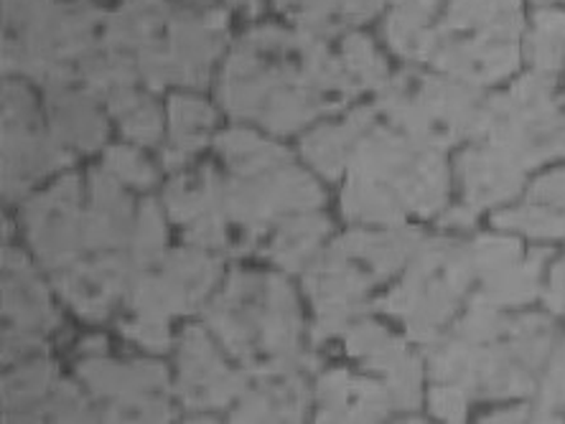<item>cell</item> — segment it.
I'll list each match as a JSON object with an SVG mask.
<instances>
[{
  "mask_svg": "<svg viewBox=\"0 0 565 424\" xmlns=\"http://www.w3.org/2000/svg\"><path fill=\"white\" fill-rule=\"evenodd\" d=\"M232 3H245V6H250V11H255L257 0H232Z\"/></svg>",
  "mask_w": 565,
  "mask_h": 424,
  "instance_id": "cell-38",
  "label": "cell"
},
{
  "mask_svg": "<svg viewBox=\"0 0 565 424\" xmlns=\"http://www.w3.org/2000/svg\"><path fill=\"white\" fill-rule=\"evenodd\" d=\"M461 181L463 196H467L469 209L479 206H492L507 202L518 194L522 183H525V171L504 161L502 155L489 151L487 145L469 148L461 155Z\"/></svg>",
  "mask_w": 565,
  "mask_h": 424,
  "instance_id": "cell-21",
  "label": "cell"
},
{
  "mask_svg": "<svg viewBox=\"0 0 565 424\" xmlns=\"http://www.w3.org/2000/svg\"><path fill=\"white\" fill-rule=\"evenodd\" d=\"M377 118L375 107L367 110L349 153L344 214L352 221L401 227L408 211H438L448 186L440 151Z\"/></svg>",
  "mask_w": 565,
  "mask_h": 424,
  "instance_id": "cell-2",
  "label": "cell"
},
{
  "mask_svg": "<svg viewBox=\"0 0 565 424\" xmlns=\"http://www.w3.org/2000/svg\"><path fill=\"white\" fill-rule=\"evenodd\" d=\"M418 242V231L395 229L385 235L354 231L316 257L306 287L321 318V336L342 330L347 320L362 307V297L390 278L408 260Z\"/></svg>",
  "mask_w": 565,
  "mask_h": 424,
  "instance_id": "cell-6",
  "label": "cell"
},
{
  "mask_svg": "<svg viewBox=\"0 0 565 424\" xmlns=\"http://www.w3.org/2000/svg\"><path fill=\"white\" fill-rule=\"evenodd\" d=\"M49 110L56 135L66 143L93 151L105 140V122L87 91L70 89V85L49 87Z\"/></svg>",
  "mask_w": 565,
  "mask_h": 424,
  "instance_id": "cell-23",
  "label": "cell"
},
{
  "mask_svg": "<svg viewBox=\"0 0 565 424\" xmlns=\"http://www.w3.org/2000/svg\"><path fill=\"white\" fill-rule=\"evenodd\" d=\"M255 381L247 384L239 394V412L235 420L257 422V420H301L309 392L298 369H276V371H253Z\"/></svg>",
  "mask_w": 565,
  "mask_h": 424,
  "instance_id": "cell-18",
  "label": "cell"
},
{
  "mask_svg": "<svg viewBox=\"0 0 565 424\" xmlns=\"http://www.w3.org/2000/svg\"><path fill=\"white\" fill-rule=\"evenodd\" d=\"M375 110L387 124L440 151L477 135L484 105L469 87L405 72L382 87Z\"/></svg>",
  "mask_w": 565,
  "mask_h": 424,
  "instance_id": "cell-9",
  "label": "cell"
},
{
  "mask_svg": "<svg viewBox=\"0 0 565 424\" xmlns=\"http://www.w3.org/2000/svg\"><path fill=\"white\" fill-rule=\"evenodd\" d=\"M518 0H451L438 29H430L428 62L461 85H489L520 62Z\"/></svg>",
  "mask_w": 565,
  "mask_h": 424,
  "instance_id": "cell-5",
  "label": "cell"
},
{
  "mask_svg": "<svg viewBox=\"0 0 565 424\" xmlns=\"http://www.w3.org/2000/svg\"><path fill=\"white\" fill-rule=\"evenodd\" d=\"M93 209L82 219L87 249H118L130 235V202L110 171L93 173Z\"/></svg>",
  "mask_w": 565,
  "mask_h": 424,
  "instance_id": "cell-22",
  "label": "cell"
},
{
  "mask_svg": "<svg viewBox=\"0 0 565 424\" xmlns=\"http://www.w3.org/2000/svg\"><path fill=\"white\" fill-rule=\"evenodd\" d=\"M553 338L543 315L500 318L492 307H471L451 336L428 354L440 384L473 396H518L535 384Z\"/></svg>",
  "mask_w": 565,
  "mask_h": 424,
  "instance_id": "cell-3",
  "label": "cell"
},
{
  "mask_svg": "<svg viewBox=\"0 0 565 424\" xmlns=\"http://www.w3.org/2000/svg\"><path fill=\"white\" fill-rule=\"evenodd\" d=\"M227 13L206 11L202 15L181 13L169 23V54L173 79L189 87H204L210 64L222 48Z\"/></svg>",
  "mask_w": 565,
  "mask_h": 424,
  "instance_id": "cell-16",
  "label": "cell"
},
{
  "mask_svg": "<svg viewBox=\"0 0 565 424\" xmlns=\"http://www.w3.org/2000/svg\"><path fill=\"white\" fill-rule=\"evenodd\" d=\"M206 320L250 371L298 369L303 363L296 297L276 274L235 272L206 307Z\"/></svg>",
  "mask_w": 565,
  "mask_h": 424,
  "instance_id": "cell-4",
  "label": "cell"
},
{
  "mask_svg": "<svg viewBox=\"0 0 565 424\" xmlns=\"http://www.w3.org/2000/svg\"><path fill=\"white\" fill-rule=\"evenodd\" d=\"M161 244H163L161 216H158L153 202H146L143 209L138 214V229H136V262L140 268H146V264L158 260Z\"/></svg>",
  "mask_w": 565,
  "mask_h": 424,
  "instance_id": "cell-32",
  "label": "cell"
},
{
  "mask_svg": "<svg viewBox=\"0 0 565 424\" xmlns=\"http://www.w3.org/2000/svg\"><path fill=\"white\" fill-rule=\"evenodd\" d=\"M70 163L60 145L39 130L33 99L23 87H3V191L8 198L21 196L33 181L54 165Z\"/></svg>",
  "mask_w": 565,
  "mask_h": 424,
  "instance_id": "cell-10",
  "label": "cell"
},
{
  "mask_svg": "<svg viewBox=\"0 0 565 424\" xmlns=\"http://www.w3.org/2000/svg\"><path fill=\"white\" fill-rule=\"evenodd\" d=\"M342 59L347 64V69L354 74V79L360 81L362 89L364 87H385L387 81V72H385V62L380 59V54L375 52V46L370 44L367 39L362 36H349L342 46Z\"/></svg>",
  "mask_w": 565,
  "mask_h": 424,
  "instance_id": "cell-30",
  "label": "cell"
},
{
  "mask_svg": "<svg viewBox=\"0 0 565 424\" xmlns=\"http://www.w3.org/2000/svg\"><path fill=\"white\" fill-rule=\"evenodd\" d=\"M500 227L507 229H522L533 237H563L565 235V216L545 209V206L530 204L522 206V209L514 211H504L494 219Z\"/></svg>",
  "mask_w": 565,
  "mask_h": 424,
  "instance_id": "cell-31",
  "label": "cell"
},
{
  "mask_svg": "<svg viewBox=\"0 0 565 424\" xmlns=\"http://www.w3.org/2000/svg\"><path fill=\"white\" fill-rule=\"evenodd\" d=\"M321 420L337 422H370L387 414L393 404L387 387L372 384V381L354 379L347 371H329L319 381Z\"/></svg>",
  "mask_w": 565,
  "mask_h": 424,
  "instance_id": "cell-20",
  "label": "cell"
},
{
  "mask_svg": "<svg viewBox=\"0 0 565 424\" xmlns=\"http://www.w3.org/2000/svg\"><path fill=\"white\" fill-rule=\"evenodd\" d=\"M214 122V112L194 99L177 97L171 102V124H173V148L181 155L194 153L204 145L210 128Z\"/></svg>",
  "mask_w": 565,
  "mask_h": 424,
  "instance_id": "cell-28",
  "label": "cell"
},
{
  "mask_svg": "<svg viewBox=\"0 0 565 424\" xmlns=\"http://www.w3.org/2000/svg\"><path fill=\"white\" fill-rule=\"evenodd\" d=\"M527 54L537 72H558L565 62V13L543 11L535 15V29L530 33Z\"/></svg>",
  "mask_w": 565,
  "mask_h": 424,
  "instance_id": "cell-26",
  "label": "cell"
},
{
  "mask_svg": "<svg viewBox=\"0 0 565 424\" xmlns=\"http://www.w3.org/2000/svg\"><path fill=\"white\" fill-rule=\"evenodd\" d=\"M3 315L6 330H49L56 326V315L49 305L44 287L33 278V270L19 252H3Z\"/></svg>",
  "mask_w": 565,
  "mask_h": 424,
  "instance_id": "cell-19",
  "label": "cell"
},
{
  "mask_svg": "<svg viewBox=\"0 0 565 424\" xmlns=\"http://www.w3.org/2000/svg\"><path fill=\"white\" fill-rule=\"evenodd\" d=\"M537 412H540L537 414L540 420L565 417V344L561 346L558 356H555L551 371H547Z\"/></svg>",
  "mask_w": 565,
  "mask_h": 424,
  "instance_id": "cell-33",
  "label": "cell"
},
{
  "mask_svg": "<svg viewBox=\"0 0 565 424\" xmlns=\"http://www.w3.org/2000/svg\"><path fill=\"white\" fill-rule=\"evenodd\" d=\"M329 231V224L319 216H298L278 229L276 239L268 247V257L280 268L301 270L309 264L311 257L319 249L323 235Z\"/></svg>",
  "mask_w": 565,
  "mask_h": 424,
  "instance_id": "cell-25",
  "label": "cell"
},
{
  "mask_svg": "<svg viewBox=\"0 0 565 424\" xmlns=\"http://www.w3.org/2000/svg\"><path fill=\"white\" fill-rule=\"evenodd\" d=\"M364 120H367V110H356L344 124L321 128L306 138L303 153L323 176L337 178L347 168L349 153H352V145L356 135H360Z\"/></svg>",
  "mask_w": 565,
  "mask_h": 424,
  "instance_id": "cell-24",
  "label": "cell"
},
{
  "mask_svg": "<svg viewBox=\"0 0 565 424\" xmlns=\"http://www.w3.org/2000/svg\"><path fill=\"white\" fill-rule=\"evenodd\" d=\"M481 274L473 244L428 242L405 280L377 305L397 313L415 340H434Z\"/></svg>",
  "mask_w": 565,
  "mask_h": 424,
  "instance_id": "cell-8",
  "label": "cell"
},
{
  "mask_svg": "<svg viewBox=\"0 0 565 424\" xmlns=\"http://www.w3.org/2000/svg\"><path fill=\"white\" fill-rule=\"evenodd\" d=\"M179 366V394L194 410L224 406L232 399H239L245 389V373L230 371L222 363L202 328H189L184 338H181Z\"/></svg>",
  "mask_w": 565,
  "mask_h": 424,
  "instance_id": "cell-14",
  "label": "cell"
},
{
  "mask_svg": "<svg viewBox=\"0 0 565 424\" xmlns=\"http://www.w3.org/2000/svg\"><path fill=\"white\" fill-rule=\"evenodd\" d=\"M82 379L93 387L97 396H105V420H171L166 402V371L156 363L115 366L105 361H87L79 366Z\"/></svg>",
  "mask_w": 565,
  "mask_h": 424,
  "instance_id": "cell-12",
  "label": "cell"
},
{
  "mask_svg": "<svg viewBox=\"0 0 565 424\" xmlns=\"http://www.w3.org/2000/svg\"><path fill=\"white\" fill-rule=\"evenodd\" d=\"M122 330H126V336L136 338L138 344L153 348V351H166V348H169V326H166V323L138 318L136 323H126Z\"/></svg>",
  "mask_w": 565,
  "mask_h": 424,
  "instance_id": "cell-35",
  "label": "cell"
},
{
  "mask_svg": "<svg viewBox=\"0 0 565 424\" xmlns=\"http://www.w3.org/2000/svg\"><path fill=\"white\" fill-rule=\"evenodd\" d=\"M553 77L537 72L484 105L477 138L504 161L527 171L565 155V112L551 99Z\"/></svg>",
  "mask_w": 565,
  "mask_h": 424,
  "instance_id": "cell-7",
  "label": "cell"
},
{
  "mask_svg": "<svg viewBox=\"0 0 565 424\" xmlns=\"http://www.w3.org/2000/svg\"><path fill=\"white\" fill-rule=\"evenodd\" d=\"M110 110L115 118H120L122 130L138 143H153L161 135V118L153 102L143 95H136L130 87L113 91Z\"/></svg>",
  "mask_w": 565,
  "mask_h": 424,
  "instance_id": "cell-27",
  "label": "cell"
},
{
  "mask_svg": "<svg viewBox=\"0 0 565 424\" xmlns=\"http://www.w3.org/2000/svg\"><path fill=\"white\" fill-rule=\"evenodd\" d=\"M54 381V371L49 363H31L26 369L13 373L3 384V406L6 410H23L44 399Z\"/></svg>",
  "mask_w": 565,
  "mask_h": 424,
  "instance_id": "cell-29",
  "label": "cell"
},
{
  "mask_svg": "<svg viewBox=\"0 0 565 424\" xmlns=\"http://www.w3.org/2000/svg\"><path fill=\"white\" fill-rule=\"evenodd\" d=\"M220 278V262L202 252H171L156 274H143L132 287L138 318L166 323L169 315L194 311ZM169 326V323H166Z\"/></svg>",
  "mask_w": 565,
  "mask_h": 424,
  "instance_id": "cell-11",
  "label": "cell"
},
{
  "mask_svg": "<svg viewBox=\"0 0 565 424\" xmlns=\"http://www.w3.org/2000/svg\"><path fill=\"white\" fill-rule=\"evenodd\" d=\"M105 165L115 178L132 186H151L156 181V171L130 148H113L105 157Z\"/></svg>",
  "mask_w": 565,
  "mask_h": 424,
  "instance_id": "cell-34",
  "label": "cell"
},
{
  "mask_svg": "<svg viewBox=\"0 0 565 424\" xmlns=\"http://www.w3.org/2000/svg\"><path fill=\"white\" fill-rule=\"evenodd\" d=\"M29 237L41 262L52 270L74 264L79 247H85V229L79 216V181L70 176L49 194L33 198L26 209Z\"/></svg>",
  "mask_w": 565,
  "mask_h": 424,
  "instance_id": "cell-13",
  "label": "cell"
},
{
  "mask_svg": "<svg viewBox=\"0 0 565 424\" xmlns=\"http://www.w3.org/2000/svg\"><path fill=\"white\" fill-rule=\"evenodd\" d=\"M347 348L370 369L385 373V387L397 406L415 410L420 404V366L401 340L375 323H360L347 330Z\"/></svg>",
  "mask_w": 565,
  "mask_h": 424,
  "instance_id": "cell-15",
  "label": "cell"
},
{
  "mask_svg": "<svg viewBox=\"0 0 565 424\" xmlns=\"http://www.w3.org/2000/svg\"><path fill=\"white\" fill-rule=\"evenodd\" d=\"M362 89L344 59L313 33L257 29L239 41L224 69L220 97L237 118L290 132L344 107Z\"/></svg>",
  "mask_w": 565,
  "mask_h": 424,
  "instance_id": "cell-1",
  "label": "cell"
},
{
  "mask_svg": "<svg viewBox=\"0 0 565 424\" xmlns=\"http://www.w3.org/2000/svg\"><path fill=\"white\" fill-rule=\"evenodd\" d=\"M393 3H395V13L426 23L428 15L434 13V8L438 6V0H393Z\"/></svg>",
  "mask_w": 565,
  "mask_h": 424,
  "instance_id": "cell-37",
  "label": "cell"
},
{
  "mask_svg": "<svg viewBox=\"0 0 565 424\" xmlns=\"http://www.w3.org/2000/svg\"><path fill=\"white\" fill-rule=\"evenodd\" d=\"M430 406H434L438 417L461 420L463 412H467V394H463L461 389L448 384L436 387L434 392H430Z\"/></svg>",
  "mask_w": 565,
  "mask_h": 424,
  "instance_id": "cell-36",
  "label": "cell"
},
{
  "mask_svg": "<svg viewBox=\"0 0 565 424\" xmlns=\"http://www.w3.org/2000/svg\"><path fill=\"white\" fill-rule=\"evenodd\" d=\"M128 262L120 254H105L95 262L70 264L56 274V287L85 318H105L126 287Z\"/></svg>",
  "mask_w": 565,
  "mask_h": 424,
  "instance_id": "cell-17",
  "label": "cell"
}]
</instances>
